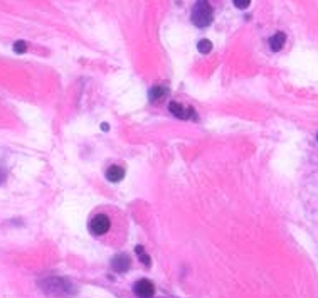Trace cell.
I'll list each match as a JSON object with an SVG mask.
<instances>
[{
  "instance_id": "cell-2",
  "label": "cell",
  "mask_w": 318,
  "mask_h": 298,
  "mask_svg": "<svg viewBox=\"0 0 318 298\" xmlns=\"http://www.w3.org/2000/svg\"><path fill=\"white\" fill-rule=\"evenodd\" d=\"M112 228V221L106 214H96L93 219L89 221V231L96 236H103Z\"/></svg>"
},
{
  "instance_id": "cell-1",
  "label": "cell",
  "mask_w": 318,
  "mask_h": 298,
  "mask_svg": "<svg viewBox=\"0 0 318 298\" xmlns=\"http://www.w3.org/2000/svg\"><path fill=\"white\" fill-rule=\"evenodd\" d=\"M214 19V12H212V7L205 0H202L192 11V22L195 24L197 27H207Z\"/></svg>"
},
{
  "instance_id": "cell-3",
  "label": "cell",
  "mask_w": 318,
  "mask_h": 298,
  "mask_svg": "<svg viewBox=\"0 0 318 298\" xmlns=\"http://www.w3.org/2000/svg\"><path fill=\"white\" fill-rule=\"evenodd\" d=\"M133 291L138 298H152L153 293H155V286L150 280H138L135 283Z\"/></svg>"
},
{
  "instance_id": "cell-10",
  "label": "cell",
  "mask_w": 318,
  "mask_h": 298,
  "mask_svg": "<svg viewBox=\"0 0 318 298\" xmlns=\"http://www.w3.org/2000/svg\"><path fill=\"white\" fill-rule=\"evenodd\" d=\"M14 51H16L17 54H24V52L27 51V42H24V41H17L16 44H14Z\"/></svg>"
},
{
  "instance_id": "cell-12",
  "label": "cell",
  "mask_w": 318,
  "mask_h": 298,
  "mask_svg": "<svg viewBox=\"0 0 318 298\" xmlns=\"http://www.w3.org/2000/svg\"><path fill=\"white\" fill-rule=\"evenodd\" d=\"M233 2L238 9H248L249 4H251V0H233Z\"/></svg>"
},
{
  "instance_id": "cell-8",
  "label": "cell",
  "mask_w": 318,
  "mask_h": 298,
  "mask_svg": "<svg viewBox=\"0 0 318 298\" xmlns=\"http://www.w3.org/2000/svg\"><path fill=\"white\" fill-rule=\"evenodd\" d=\"M165 96H167V88H163V86H153L150 89V102L152 103L162 102Z\"/></svg>"
},
{
  "instance_id": "cell-7",
  "label": "cell",
  "mask_w": 318,
  "mask_h": 298,
  "mask_svg": "<svg viewBox=\"0 0 318 298\" xmlns=\"http://www.w3.org/2000/svg\"><path fill=\"white\" fill-rule=\"evenodd\" d=\"M285 41H286V36L283 34V32H276L274 36H271V39H269V47L276 52V51H281V47L285 46Z\"/></svg>"
},
{
  "instance_id": "cell-9",
  "label": "cell",
  "mask_w": 318,
  "mask_h": 298,
  "mask_svg": "<svg viewBox=\"0 0 318 298\" xmlns=\"http://www.w3.org/2000/svg\"><path fill=\"white\" fill-rule=\"evenodd\" d=\"M197 49H199L202 54H209L210 49H212V42L209 39H202L199 42V46H197Z\"/></svg>"
},
{
  "instance_id": "cell-6",
  "label": "cell",
  "mask_w": 318,
  "mask_h": 298,
  "mask_svg": "<svg viewBox=\"0 0 318 298\" xmlns=\"http://www.w3.org/2000/svg\"><path fill=\"white\" fill-rule=\"evenodd\" d=\"M123 177H125V169L120 165H112L106 170V179L110 182H120L123 180Z\"/></svg>"
},
{
  "instance_id": "cell-11",
  "label": "cell",
  "mask_w": 318,
  "mask_h": 298,
  "mask_svg": "<svg viewBox=\"0 0 318 298\" xmlns=\"http://www.w3.org/2000/svg\"><path fill=\"white\" fill-rule=\"evenodd\" d=\"M137 253L140 254V258H142V263H143V264H147V266H150V258H148V254L143 253V248H142V246H138V248H137Z\"/></svg>"
},
{
  "instance_id": "cell-4",
  "label": "cell",
  "mask_w": 318,
  "mask_h": 298,
  "mask_svg": "<svg viewBox=\"0 0 318 298\" xmlns=\"http://www.w3.org/2000/svg\"><path fill=\"white\" fill-rule=\"evenodd\" d=\"M168 110H170V113L173 115V117L180 118V120H190V118H195V112L194 108H185L182 107L180 103H175L172 102L170 105H168Z\"/></svg>"
},
{
  "instance_id": "cell-5",
  "label": "cell",
  "mask_w": 318,
  "mask_h": 298,
  "mask_svg": "<svg viewBox=\"0 0 318 298\" xmlns=\"http://www.w3.org/2000/svg\"><path fill=\"white\" fill-rule=\"evenodd\" d=\"M130 264H132V259L127 254H118V256L113 258L112 261V268L117 273H125L130 270Z\"/></svg>"
}]
</instances>
